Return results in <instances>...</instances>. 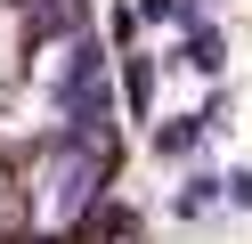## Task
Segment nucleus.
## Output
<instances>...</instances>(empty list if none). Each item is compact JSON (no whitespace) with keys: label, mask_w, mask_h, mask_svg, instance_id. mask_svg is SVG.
Masks as SVG:
<instances>
[{"label":"nucleus","mask_w":252,"mask_h":244,"mask_svg":"<svg viewBox=\"0 0 252 244\" xmlns=\"http://www.w3.org/2000/svg\"><path fill=\"white\" fill-rule=\"evenodd\" d=\"M163 73H187V81H228V33H220V16L212 8H187L179 16V41L163 49Z\"/></svg>","instance_id":"1"},{"label":"nucleus","mask_w":252,"mask_h":244,"mask_svg":"<svg viewBox=\"0 0 252 244\" xmlns=\"http://www.w3.org/2000/svg\"><path fill=\"white\" fill-rule=\"evenodd\" d=\"M155 98H163V57H155V49H114V106H122V122L147 130L155 114H163Z\"/></svg>","instance_id":"2"},{"label":"nucleus","mask_w":252,"mask_h":244,"mask_svg":"<svg viewBox=\"0 0 252 244\" xmlns=\"http://www.w3.org/2000/svg\"><path fill=\"white\" fill-rule=\"evenodd\" d=\"M220 211H228V179L220 171H203V163H187L179 171V187H171V220H220Z\"/></svg>","instance_id":"4"},{"label":"nucleus","mask_w":252,"mask_h":244,"mask_svg":"<svg viewBox=\"0 0 252 244\" xmlns=\"http://www.w3.org/2000/svg\"><path fill=\"white\" fill-rule=\"evenodd\" d=\"M203 146H212L203 114H155V122H147V155L163 163V171H187V163H203Z\"/></svg>","instance_id":"3"},{"label":"nucleus","mask_w":252,"mask_h":244,"mask_svg":"<svg viewBox=\"0 0 252 244\" xmlns=\"http://www.w3.org/2000/svg\"><path fill=\"white\" fill-rule=\"evenodd\" d=\"M0 73H8V49H0Z\"/></svg>","instance_id":"6"},{"label":"nucleus","mask_w":252,"mask_h":244,"mask_svg":"<svg viewBox=\"0 0 252 244\" xmlns=\"http://www.w3.org/2000/svg\"><path fill=\"white\" fill-rule=\"evenodd\" d=\"M228 179V211H252V163H236V171H220Z\"/></svg>","instance_id":"5"}]
</instances>
